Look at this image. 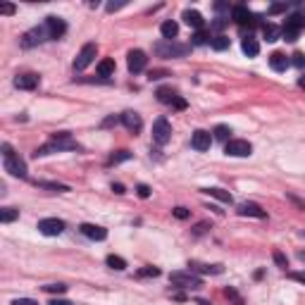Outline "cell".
Masks as SVG:
<instances>
[{"label": "cell", "instance_id": "74e56055", "mask_svg": "<svg viewBox=\"0 0 305 305\" xmlns=\"http://www.w3.org/2000/svg\"><path fill=\"white\" fill-rule=\"evenodd\" d=\"M43 289H46L48 293H64L67 286H64V284H48V286H43Z\"/></svg>", "mask_w": 305, "mask_h": 305}, {"label": "cell", "instance_id": "7bdbcfd3", "mask_svg": "<svg viewBox=\"0 0 305 305\" xmlns=\"http://www.w3.org/2000/svg\"><path fill=\"white\" fill-rule=\"evenodd\" d=\"M289 279H293V282H298V284H303L305 286V272H291Z\"/></svg>", "mask_w": 305, "mask_h": 305}, {"label": "cell", "instance_id": "d590c367", "mask_svg": "<svg viewBox=\"0 0 305 305\" xmlns=\"http://www.w3.org/2000/svg\"><path fill=\"white\" fill-rule=\"evenodd\" d=\"M272 258H274V262H277V265L282 267V269H286V267H289V260H286V255H284L282 251H274Z\"/></svg>", "mask_w": 305, "mask_h": 305}, {"label": "cell", "instance_id": "d6986e66", "mask_svg": "<svg viewBox=\"0 0 305 305\" xmlns=\"http://www.w3.org/2000/svg\"><path fill=\"white\" fill-rule=\"evenodd\" d=\"M181 19L188 24V26H193L196 31H200L203 29V24H205V19H203V15L198 12V10H184V15H181Z\"/></svg>", "mask_w": 305, "mask_h": 305}, {"label": "cell", "instance_id": "ee69618b", "mask_svg": "<svg viewBox=\"0 0 305 305\" xmlns=\"http://www.w3.org/2000/svg\"><path fill=\"white\" fill-rule=\"evenodd\" d=\"M162 77H167V72H164V70H153V72L148 74L150 81H155V79H162Z\"/></svg>", "mask_w": 305, "mask_h": 305}, {"label": "cell", "instance_id": "277c9868", "mask_svg": "<svg viewBox=\"0 0 305 305\" xmlns=\"http://www.w3.org/2000/svg\"><path fill=\"white\" fill-rule=\"evenodd\" d=\"M170 282L174 286H179V289H200L203 286V279L191 272H172L170 274Z\"/></svg>", "mask_w": 305, "mask_h": 305}, {"label": "cell", "instance_id": "c3c4849f", "mask_svg": "<svg viewBox=\"0 0 305 305\" xmlns=\"http://www.w3.org/2000/svg\"><path fill=\"white\" fill-rule=\"evenodd\" d=\"M112 191H115L117 196H122V193H126V191H124V184H112Z\"/></svg>", "mask_w": 305, "mask_h": 305}, {"label": "cell", "instance_id": "4dcf8cb0", "mask_svg": "<svg viewBox=\"0 0 305 305\" xmlns=\"http://www.w3.org/2000/svg\"><path fill=\"white\" fill-rule=\"evenodd\" d=\"M126 160H131V153L129 150H117V153L110 155L108 164H119V162H126Z\"/></svg>", "mask_w": 305, "mask_h": 305}, {"label": "cell", "instance_id": "f5cc1de1", "mask_svg": "<svg viewBox=\"0 0 305 305\" xmlns=\"http://www.w3.org/2000/svg\"><path fill=\"white\" fill-rule=\"evenodd\" d=\"M215 10H217V12H224V10H229V3H215Z\"/></svg>", "mask_w": 305, "mask_h": 305}, {"label": "cell", "instance_id": "cb8c5ba5", "mask_svg": "<svg viewBox=\"0 0 305 305\" xmlns=\"http://www.w3.org/2000/svg\"><path fill=\"white\" fill-rule=\"evenodd\" d=\"M112 74H115V60H110V57L100 60V62H98V77L110 79Z\"/></svg>", "mask_w": 305, "mask_h": 305}, {"label": "cell", "instance_id": "7402d4cb", "mask_svg": "<svg viewBox=\"0 0 305 305\" xmlns=\"http://www.w3.org/2000/svg\"><path fill=\"white\" fill-rule=\"evenodd\" d=\"M160 33H162L164 41H174V39H177V33H179V24L172 22V19H170V22H162Z\"/></svg>", "mask_w": 305, "mask_h": 305}, {"label": "cell", "instance_id": "8992f818", "mask_svg": "<svg viewBox=\"0 0 305 305\" xmlns=\"http://www.w3.org/2000/svg\"><path fill=\"white\" fill-rule=\"evenodd\" d=\"M170 139H172V124H170L164 117L155 119V124H153V141L164 146Z\"/></svg>", "mask_w": 305, "mask_h": 305}, {"label": "cell", "instance_id": "b9f144b4", "mask_svg": "<svg viewBox=\"0 0 305 305\" xmlns=\"http://www.w3.org/2000/svg\"><path fill=\"white\" fill-rule=\"evenodd\" d=\"M12 305H39V303H36L33 298H15V300H12Z\"/></svg>", "mask_w": 305, "mask_h": 305}, {"label": "cell", "instance_id": "30bf717a", "mask_svg": "<svg viewBox=\"0 0 305 305\" xmlns=\"http://www.w3.org/2000/svg\"><path fill=\"white\" fill-rule=\"evenodd\" d=\"M48 29V36L53 41L62 39L64 31H67V24H64V19H60V17H46V24H43Z\"/></svg>", "mask_w": 305, "mask_h": 305}, {"label": "cell", "instance_id": "5b68a950", "mask_svg": "<svg viewBox=\"0 0 305 305\" xmlns=\"http://www.w3.org/2000/svg\"><path fill=\"white\" fill-rule=\"evenodd\" d=\"M95 55H98V46H95V43H86V46L79 50L77 57H74V70H77V72L86 70L88 64L95 60Z\"/></svg>", "mask_w": 305, "mask_h": 305}, {"label": "cell", "instance_id": "6f0895ef", "mask_svg": "<svg viewBox=\"0 0 305 305\" xmlns=\"http://www.w3.org/2000/svg\"><path fill=\"white\" fill-rule=\"evenodd\" d=\"M298 258H300V260H305V251H300V253H298Z\"/></svg>", "mask_w": 305, "mask_h": 305}, {"label": "cell", "instance_id": "bcb514c9", "mask_svg": "<svg viewBox=\"0 0 305 305\" xmlns=\"http://www.w3.org/2000/svg\"><path fill=\"white\" fill-rule=\"evenodd\" d=\"M124 8V3H110L108 5V12H117V10Z\"/></svg>", "mask_w": 305, "mask_h": 305}, {"label": "cell", "instance_id": "f907efd6", "mask_svg": "<svg viewBox=\"0 0 305 305\" xmlns=\"http://www.w3.org/2000/svg\"><path fill=\"white\" fill-rule=\"evenodd\" d=\"M286 10V5H272L269 8V15H277V12H284Z\"/></svg>", "mask_w": 305, "mask_h": 305}, {"label": "cell", "instance_id": "d4e9b609", "mask_svg": "<svg viewBox=\"0 0 305 305\" xmlns=\"http://www.w3.org/2000/svg\"><path fill=\"white\" fill-rule=\"evenodd\" d=\"M203 193L217 198V200H222V203H231V193L224 191V188H203Z\"/></svg>", "mask_w": 305, "mask_h": 305}, {"label": "cell", "instance_id": "4fadbf2b", "mask_svg": "<svg viewBox=\"0 0 305 305\" xmlns=\"http://www.w3.org/2000/svg\"><path fill=\"white\" fill-rule=\"evenodd\" d=\"M231 19H234L236 24H251V26L258 24V17L251 15V10L243 8V5H236V8L231 10Z\"/></svg>", "mask_w": 305, "mask_h": 305}, {"label": "cell", "instance_id": "db71d44e", "mask_svg": "<svg viewBox=\"0 0 305 305\" xmlns=\"http://www.w3.org/2000/svg\"><path fill=\"white\" fill-rule=\"evenodd\" d=\"M205 229H208V224H205V222H203V224H198V227H196V231H193V234H203V231H205Z\"/></svg>", "mask_w": 305, "mask_h": 305}, {"label": "cell", "instance_id": "681fc988", "mask_svg": "<svg viewBox=\"0 0 305 305\" xmlns=\"http://www.w3.org/2000/svg\"><path fill=\"white\" fill-rule=\"evenodd\" d=\"M48 305H74V303H70V300H64V298H55V300H50Z\"/></svg>", "mask_w": 305, "mask_h": 305}, {"label": "cell", "instance_id": "5bb4252c", "mask_svg": "<svg viewBox=\"0 0 305 305\" xmlns=\"http://www.w3.org/2000/svg\"><path fill=\"white\" fill-rule=\"evenodd\" d=\"M191 146L196 150H210V146H212V136H210V131H203V129H198V131H193V136H191Z\"/></svg>", "mask_w": 305, "mask_h": 305}, {"label": "cell", "instance_id": "9f6ffc18", "mask_svg": "<svg viewBox=\"0 0 305 305\" xmlns=\"http://www.w3.org/2000/svg\"><path fill=\"white\" fill-rule=\"evenodd\" d=\"M298 86H300V88H305V74H303V77H300V79H298Z\"/></svg>", "mask_w": 305, "mask_h": 305}, {"label": "cell", "instance_id": "83f0119b", "mask_svg": "<svg viewBox=\"0 0 305 305\" xmlns=\"http://www.w3.org/2000/svg\"><path fill=\"white\" fill-rule=\"evenodd\" d=\"M17 217H19V210H15V208H3V210H0V222H3V224L15 222Z\"/></svg>", "mask_w": 305, "mask_h": 305}, {"label": "cell", "instance_id": "52a82bcc", "mask_svg": "<svg viewBox=\"0 0 305 305\" xmlns=\"http://www.w3.org/2000/svg\"><path fill=\"white\" fill-rule=\"evenodd\" d=\"M50 36H48V29L46 26H36V29H31V31H26L22 36V48H33L39 46V43H43V41H48Z\"/></svg>", "mask_w": 305, "mask_h": 305}, {"label": "cell", "instance_id": "7a4b0ae2", "mask_svg": "<svg viewBox=\"0 0 305 305\" xmlns=\"http://www.w3.org/2000/svg\"><path fill=\"white\" fill-rule=\"evenodd\" d=\"M155 55H160V57H184V55L191 53V46H186V43H177V41H160V43H155Z\"/></svg>", "mask_w": 305, "mask_h": 305}, {"label": "cell", "instance_id": "f1b7e54d", "mask_svg": "<svg viewBox=\"0 0 305 305\" xmlns=\"http://www.w3.org/2000/svg\"><path fill=\"white\" fill-rule=\"evenodd\" d=\"M191 269L196 272H210V274H222V265H198V262H191Z\"/></svg>", "mask_w": 305, "mask_h": 305}, {"label": "cell", "instance_id": "7dc6e473", "mask_svg": "<svg viewBox=\"0 0 305 305\" xmlns=\"http://www.w3.org/2000/svg\"><path fill=\"white\" fill-rule=\"evenodd\" d=\"M224 24H227V19L217 17V22H212V29H224Z\"/></svg>", "mask_w": 305, "mask_h": 305}, {"label": "cell", "instance_id": "7c38bea8", "mask_svg": "<svg viewBox=\"0 0 305 305\" xmlns=\"http://www.w3.org/2000/svg\"><path fill=\"white\" fill-rule=\"evenodd\" d=\"M146 62H148V57H146L143 50H131V53L126 55V64H129L131 74H139V72L146 70Z\"/></svg>", "mask_w": 305, "mask_h": 305}, {"label": "cell", "instance_id": "11a10c76", "mask_svg": "<svg viewBox=\"0 0 305 305\" xmlns=\"http://www.w3.org/2000/svg\"><path fill=\"white\" fill-rule=\"evenodd\" d=\"M110 124H117V117H110V119H105V122H103V126H110Z\"/></svg>", "mask_w": 305, "mask_h": 305}, {"label": "cell", "instance_id": "e575fe53", "mask_svg": "<svg viewBox=\"0 0 305 305\" xmlns=\"http://www.w3.org/2000/svg\"><path fill=\"white\" fill-rule=\"evenodd\" d=\"M224 296H227L229 300H231V305H243V298L239 296V293H236V291L231 289V286H229V289H224Z\"/></svg>", "mask_w": 305, "mask_h": 305}, {"label": "cell", "instance_id": "484cf974", "mask_svg": "<svg viewBox=\"0 0 305 305\" xmlns=\"http://www.w3.org/2000/svg\"><path fill=\"white\" fill-rule=\"evenodd\" d=\"M155 95H157V100H160V103H164V105H172V103L177 100V98H179V95L174 93L172 88H160V91H157Z\"/></svg>", "mask_w": 305, "mask_h": 305}, {"label": "cell", "instance_id": "f546056e", "mask_svg": "<svg viewBox=\"0 0 305 305\" xmlns=\"http://www.w3.org/2000/svg\"><path fill=\"white\" fill-rule=\"evenodd\" d=\"M108 267H112V269H117V272H122V269H126V260L119 258V255H108Z\"/></svg>", "mask_w": 305, "mask_h": 305}, {"label": "cell", "instance_id": "ba28073f", "mask_svg": "<svg viewBox=\"0 0 305 305\" xmlns=\"http://www.w3.org/2000/svg\"><path fill=\"white\" fill-rule=\"evenodd\" d=\"M39 231L43 236H60L64 231V222L57 217H48L39 222Z\"/></svg>", "mask_w": 305, "mask_h": 305}, {"label": "cell", "instance_id": "603a6c76", "mask_svg": "<svg viewBox=\"0 0 305 305\" xmlns=\"http://www.w3.org/2000/svg\"><path fill=\"white\" fill-rule=\"evenodd\" d=\"M241 48H243V53L248 55V57H255V55L260 53V43L253 39V36H246L243 43H241Z\"/></svg>", "mask_w": 305, "mask_h": 305}, {"label": "cell", "instance_id": "f6af8a7d", "mask_svg": "<svg viewBox=\"0 0 305 305\" xmlns=\"http://www.w3.org/2000/svg\"><path fill=\"white\" fill-rule=\"evenodd\" d=\"M0 15H15V5H10V3L0 5Z\"/></svg>", "mask_w": 305, "mask_h": 305}, {"label": "cell", "instance_id": "ab89813d", "mask_svg": "<svg viewBox=\"0 0 305 305\" xmlns=\"http://www.w3.org/2000/svg\"><path fill=\"white\" fill-rule=\"evenodd\" d=\"M172 215H174L177 219H188V210H186V208H174Z\"/></svg>", "mask_w": 305, "mask_h": 305}, {"label": "cell", "instance_id": "9c48e42d", "mask_svg": "<svg viewBox=\"0 0 305 305\" xmlns=\"http://www.w3.org/2000/svg\"><path fill=\"white\" fill-rule=\"evenodd\" d=\"M224 153L231 157H248L253 153V146L248 141H241V139H234V141L227 143V148H224Z\"/></svg>", "mask_w": 305, "mask_h": 305}, {"label": "cell", "instance_id": "2e32d148", "mask_svg": "<svg viewBox=\"0 0 305 305\" xmlns=\"http://www.w3.org/2000/svg\"><path fill=\"white\" fill-rule=\"evenodd\" d=\"M122 124H124L131 133H139L143 129V119H141V115H139V112H131V110H129V112H124V115H122Z\"/></svg>", "mask_w": 305, "mask_h": 305}, {"label": "cell", "instance_id": "6da1fadb", "mask_svg": "<svg viewBox=\"0 0 305 305\" xmlns=\"http://www.w3.org/2000/svg\"><path fill=\"white\" fill-rule=\"evenodd\" d=\"M60 150H79V143L74 141L67 131L55 133L53 141H48L46 146H41L33 155H36V157H46V155H50V153H60Z\"/></svg>", "mask_w": 305, "mask_h": 305}, {"label": "cell", "instance_id": "d6a6232c", "mask_svg": "<svg viewBox=\"0 0 305 305\" xmlns=\"http://www.w3.org/2000/svg\"><path fill=\"white\" fill-rule=\"evenodd\" d=\"M212 41V36L208 31H203V29H200V31H196L193 33V41H191V43H193V46H205V43H210Z\"/></svg>", "mask_w": 305, "mask_h": 305}, {"label": "cell", "instance_id": "8fae6325", "mask_svg": "<svg viewBox=\"0 0 305 305\" xmlns=\"http://www.w3.org/2000/svg\"><path fill=\"white\" fill-rule=\"evenodd\" d=\"M5 172H10L12 177H19V179H24V177H26V162H24L19 155L5 157Z\"/></svg>", "mask_w": 305, "mask_h": 305}, {"label": "cell", "instance_id": "44dd1931", "mask_svg": "<svg viewBox=\"0 0 305 305\" xmlns=\"http://www.w3.org/2000/svg\"><path fill=\"white\" fill-rule=\"evenodd\" d=\"M262 36L267 39V43H274V41L282 39V29H279L277 24L267 22V24H262Z\"/></svg>", "mask_w": 305, "mask_h": 305}, {"label": "cell", "instance_id": "f35d334b", "mask_svg": "<svg viewBox=\"0 0 305 305\" xmlns=\"http://www.w3.org/2000/svg\"><path fill=\"white\" fill-rule=\"evenodd\" d=\"M157 274H160L157 267H143V269H139V277H157Z\"/></svg>", "mask_w": 305, "mask_h": 305}, {"label": "cell", "instance_id": "e0dca14e", "mask_svg": "<svg viewBox=\"0 0 305 305\" xmlns=\"http://www.w3.org/2000/svg\"><path fill=\"white\" fill-rule=\"evenodd\" d=\"M236 212H239L241 217H258V219L267 217V212L262 210L260 205H255V203H241L239 208H236Z\"/></svg>", "mask_w": 305, "mask_h": 305}, {"label": "cell", "instance_id": "8d00e7d4", "mask_svg": "<svg viewBox=\"0 0 305 305\" xmlns=\"http://www.w3.org/2000/svg\"><path fill=\"white\" fill-rule=\"evenodd\" d=\"M291 57H293V60H291V64H296L298 70H305V53H293Z\"/></svg>", "mask_w": 305, "mask_h": 305}, {"label": "cell", "instance_id": "60d3db41", "mask_svg": "<svg viewBox=\"0 0 305 305\" xmlns=\"http://www.w3.org/2000/svg\"><path fill=\"white\" fill-rule=\"evenodd\" d=\"M136 193H139L141 198H148L150 196V186H146V184H139V186H136Z\"/></svg>", "mask_w": 305, "mask_h": 305}, {"label": "cell", "instance_id": "680465c9", "mask_svg": "<svg viewBox=\"0 0 305 305\" xmlns=\"http://www.w3.org/2000/svg\"><path fill=\"white\" fill-rule=\"evenodd\" d=\"M300 236H303V239H305V231H300Z\"/></svg>", "mask_w": 305, "mask_h": 305}, {"label": "cell", "instance_id": "4316f807", "mask_svg": "<svg viewBox=\"0 0 305 305\" xmlns=\"http://www.w3.org/2000/svg\"><path fill=\"white\" fill-rule=\"evenodd\" d=\"M210 46L215 48V50H227V48L231 46V41H229L227 36H224V33H217V36H212Z\"/></svg>", "mask_w": 305, "mask_h": 305}, {"label": "cell", "instance_id": "836d02e7", "mask_svg": "<svg viewBox=\"0 0 305 305\" xmlns=\"http://www.w3.org/2000/svg\"><path fill=\"white\" fill-rule=\"evenodd\" d=\"M229 133H231V129H229L227 124L215 126V139H219V141H227V139H229Z\"/></svg>", "mask_w": 305, "mask_h": 305}, {"label": "cell", "instance_id": "9a60e30c", "mask_svg": "<svg viewBox=\"0 0 305 305\" xmlns=\"http://www.w3.org/2000/svg\"><path fill=\"white\" fill-rule=\"evenodd\" d=\"M81 234L91 239V241H105L108 239V229L105 227H98V224H81Z\"/></svg>", "mask_w": 305, "mask_h": 305}, {"label": "cell", "instance_id": "3957f363", "mask_svg": "<svg viewBox=\"0 0 305 305\" xmlns=\"http://www.w3.org/2000/svg\"><path fill=\"white\" fill-rule=\"evenodd\" d=\"M300 29H305V17L303 15H291L286 17V22H284L282 26V36L284 41H298V33H300Z\"/></svg>", "mask_w": 305, "mask_h": 305}, {"label": "cell", "instance_id": "816d5d0a", "mask_svg": "<svg viewBox=\"0 0 305 305\" xmlns=\"http://www.w3.org/2000/svg\"><path fill=\"white\" fill-rule=\"evenodd\" d=\"M172 105H174L177 110H184V108H186V100H184V98H177V100H174Z\"/></svg>", "mask_w": 305, "mask_h": 305}, {"label": "cell", "instance_id": "ffe728a7", "mask_svg": "<svg viewBox=\"0 0 305 305\" xmlns=\"http://www.w3.org/2000/svg\"><path fill=\"white\" fill-rule=\"evenodd\" d=\"M289 64H291V60L284 53H272L269 55V67H272L274 72H286Z\"/></svg>", "mask_w": 305, "mask_h": 305}, {"label": "cell", "instance_id": "ac0fdd59", "mask_svg": "<svg viewBox=\"0 0 305 305\" xmlns=\"http://www.w3.org/2000/svg\"><path fill=\"white\" fill-rule=\"evenodd\" d=\"M39 74H19V77H15V86L22 91H33L39 86Z\"/></svg>", "mask_w": 305, "mask_h": 305}, {"label": "cell", "instance_id": "1f68e13d", "mask_svg": "<svg viewBox=\"0 0 305 305\" xmlns=\"http://www.w3.org/2000/svg\"><path fill=\"white\" fill-rule=\"evenodd\" d=\"M36 186L48 188V191H57V193H64V191H70V186H64V184H50V181H36Z\"/></svg>", "mask_w": 305, "mask_h": 305}]
</instances>
